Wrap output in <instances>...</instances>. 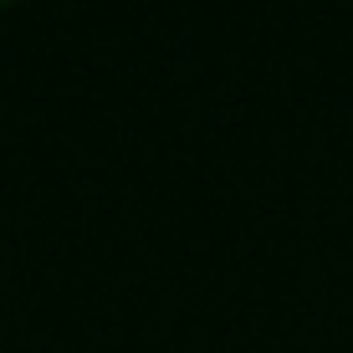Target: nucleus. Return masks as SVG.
Here are the masks:
<instances>
[]
</instances>
